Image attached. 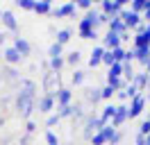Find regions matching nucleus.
I'll return each mask as SVG.
<instances>
[{
	"instance_id": "1",
	"label": "nucleus",
	"mask_w": 150,
	"mask_h": 145,
	"mask_svg": "<svg viewBox=\"0 0 150 145\" xmlns=\"http://www.w3.org/2000/svg\"><path fill=\"white\" fill-rule=\"evenodd\" d=\"M14 109H16V113H18L21 118L30 120V116L37 111V100H34V98H28V95H21V93H16V95H14Z\"/></svg>"
},
{
	"instance_id": "2",
	"label": "nucleus",
	"mask_w": 150,
	"mask_h": 145,
	"mask_svg": "<svg viewBox=\"0 0 150 145\" xmlns=\"http://www.w3.org/2000/svg\"><path fill=\"white\" fill-rule=\"evenodd\" d=\"M43 91H46V95L55 98L62 91V75L55 70H46V75H43Z\"/></svg>"
},
{
	"instance_id": "3",
	"label": "nucleus",
	"mask_w": 150,
	"mask_h": 145,
	"mask_svg": "<svg viewBox=\"0 0 150 145\" xmlns=\"http://www.w3.org/2000/svg\"><path fill=\"white\" fill-rule=\"evenodd\" d=\"M100 7H103V14H107L109 18H114L125 9V0H103Z\"/></svg>"
},
{
	"instance_id": "4",
	"label": "nucleus",
	"mask_w": 150,
	"mask_h": 145,
	"mask_svg": "<svg viewBox=\"0 0 150 145\" xmlns=\"http://www.w3.org/2000/svg\"><path fill=\"white\" fill-rule=\"evenodd\" d=\"M118 16H121V20L125 23V27H127V30H137V27H139L141 23H143L141 14H134L132 9H123Z\"/></svg>"
},
{
	"instance_id": "5",
	"label": "nucleus",
	"mask_w": 150,
	"mask_h": 145,
	"mask_svg": "<svg viewBox=\"0 0 150 145\" xmlns=\"http://www.w3.org/2000/svg\"><path fill=\"white\" fill-rule=\"evenodd\" d=\"M143 107H146V95H137V98H132L130 107H127V118H137L143 113Z\"/></svg>"
},
{
	"instance_id": "6",
	"label": "nucleus",
	"mask_w": 150,
	"mask_h": 145,
	"mask_svg": "<svg viewBox=\"0 0 150 145\" xmlns=\"http://www.w3.org/2000/svg\"><path fill=\"white\" fill-rule=\"evenodd\" d=\"M98 16H100V11H98V9H89V11H86V16L80 20V25H77V27H91V30H96V27L100 25V23H98Z\"/></svg>"
},
{
	"instance_id": "7",
	"label": "nucleus",
	"mask_w": 150,
	"mask_h": 145,
	"mask_svg": "<svg viewBox=\"0 0 150 145\" xmlns=\"http://www.w3.org/2000/svg\"><path fill=\"white\" fill-rule=\"evenodd\" d=\"M121 34H114V32H109L107 30V34L103 36V48L105 50H116V48H121Z\"/></svg>"
},
{
	"instance_id": "8",
	"label": "nucleus",
	"mask_w": 150,
	"mask_h": 145,
	"mask_svg": "<svg viewBox=\"0 0 150 145\" xmlns=\"http://www.w3.org/2000/svg\"><path fill=\"white\" fill-rule=\"evenodd\" d=\"M0 23H2V27H5V30H9V32H18V20H16V16L11 14L9 9H5V11H2Z\"/></svg>"
},
{
	"instance_id": "9",
	"label": "nucleus",
	"mask_w": 150,
	"mask_h": 145,
	"mask_svg": "<svg viewBox=\"0 0 150 145\" xmlns=\"http://www.w3.org/2000/svg\"><path fill=\"white\" fill-rule=\"evenodd\" d=\"M18 93L21 95H28V98H34L37 100V84L32 80H21L18 82Z\"/></svg>"
},
{
	"instance_id": "10",
	"label": "nucleus",
	"mask_w": 150,
	"mask_h": 145,
	"mask_svg": "<svg viewBox=\"0 0 150 145\" xmlns=\"http://www.w3.org/2000/svg\"><path fill=\"white\" fill-rule=\"evenodd\" d=\"M14 50L25 59V57H30V52H32V45H30L23 36H14Z\"/></svg>"
},
{
	"instance_id": "11",
	"label": "nucleus",
	"mask_w": 150,
	"mask_h": 145,
	"mask_svg": "<svg viewBox=\"0 0 150 145\" xmlns=\"http://www.w3.org/2000/svg\"><path fill=\"white\" fill-rule=\"evenodd\" d=\"M0 75H2V82H9V84H16V86H18L21 75H18V70H16L14 66H5V68L0 70Z\"/></svg>"
},
{
	"instance_id": "12",
	"label": "nucleus",
	"mask_w": 150,
	"mask_h": 145,
	"mask_svg": "<svg viewBox=\"0 0 150 145\" xmlns=\"http://www.w3.org/2000/svg\"><path fill=\"white\" fill-rule=\"evenodd\" d=\"M52 107H55V98H52V95H46V93H43L41 98H37V109L41 113H50Z\"/></svg>"
},
{
	"instance_id": "13",
	"label": "nucleus",
	"mask_w": 150,
	"mask_h": 145,
	"mask_svg": "<svg viewBox=\"0 0 150 145\" xmlns=\"http://www.w3.org/2000/svg\"><path fill=\"white\" fill-rule=\"evenodd\" d=\"M75 2H66V5H62V7H52V14L50 16L55 18H64V16H73L75 14Z\"/></svg>"
},
{
	"instance_id": "14",
	"label": "nucleus",
	"mask_w": 150,
	"mask_h": 145,
	"mask_svg": "<svg viewBox=\"0 0 150 145\" xmlns=\"http://www.w3.org/2000/svg\"><path fill=\"white\" fill-rule=\"evenodd\" d=\"M125 120H127V107H125V104H118V107H116V116L112 118V122H109V125L116 129V127H121Z\"/></svg>"
},
{
	"instance_id": "15",
	"label": "nucleus",
	"mask_w": 150,
	"mask_h": 145,
	"mask_svg": "<svg viewBox=\"0 0 150 145\" xmlns=\"http://www.w3.org/2000/svg\"><path fill=\"white\" fill-rule=\"evenodd\" d=\"M107 27H109V32H114V34H121V36L130 32V30L125 27V23L121 20V16H114L112 20H109V25H107Z\"/></svg>"
},
{
	"instance_id": "16",
	"label": "nucleus",
	"mask_w": 150,
	"mask_h": 145,
	"mask_svg": "<svg viewBox=\"0 0 150 145\" xmlns=\"http://www.w3.org/2000/svg\"><path fill=\"white\" fill-rule=\"evenodd\" d=\"M71 100H73V91L66 89V86H62V91L55 95V102L59 104V107H66V104H71Z\"/></svg>"
},
{
	"instance_id": "17",
	"label": "nucleus",
	"mask_w": 150,
	"mask_h": 145,
	"mask_svg": "<svg viewBox=\"0 0 150 145\" xmlns=\"http://www.w3.org/2000/svg\"><path fill=\"white\" fill-rule=\"evenodd\" d=\"M105 52H107V50H105L103 45H96V48H93V52H91V57H89V66H91V68L100 66V63H103Z\"/></svg>"
},
{
	"instance_id": "18",
	"label": "nucleus",
	"mask_w": 150,
	"mask_h": 145,
	"mask_svg": "<svg viewBox=\"0 0 150 145\" xmlns=\"http://www.w3.org/2000/svg\"><path fill=\"white\" fill-rule=\"evenodd\" d=\"M2 59L9 63V66H16V63H18L23 57H21V54L14 50V45H11V48H5V50H2Z\"/></svg>"
},
{
	"instance_id": "19",
	"label": "nucleus",
	"mask_w": 150,
	"mask_h": 145,
	"mask_svg": "<svg viewBox=\"0 0 150 145\" xmlns=\"http://www.w3.org/2000/svg\"><path fill=\"white\" fill-rule=\"evenodd\" d=\"M84 98L86 102H91V104H98L100 100H103V93H100V89H93V86H89V89H84Z\"/></svg>"
},
{
	"instance_id": "20",
	"label": "nucleus",
	"mask_w": 150,
	"mask_h": 145,
	"mask_svg": "<svg viewBox=\"0 0 150 145\" xmlns=\"http://www.w3.org/2000/svg\"><path fill=\"white\" fill-rule=\"evenodd\" d=\"M130 84H132V86H134L137 91L148 89V75H146V72H137V75H134V80H132Z\"/></svg>"
},
{
	"instance_id": "21",
	"label": "nucleus",
	"mask_w": 150,
	"mask_h": 145,
	"mask_svg": "<svg viewBox=\"0 0 150 145\" xmlns=\"http://www.w3.org/2000/svg\"><path fill=\"white\" fill-rule=\"evenodd\" d=\"M132 50H134V59L139 63L146 66V63L150 61V48H132Z\"/></svg>"
},
{
	"instance_id": "22",
	"label": "nucleus",
	"mask_w": 150,
	"mask_h": 145,
	"mask_svg": "<svg viewBox=\"0 0 150 145\" xmlns=\"http://www.w3.org/2000/svg\"><path fill=\"white\" fill-rule=\"evenodd\" d=\"M114 116H116V104H107V107H103V113H100V120H103L105 125H109Z\"/></svg>"
},
{
	"instance_id": "23",
	"label": "nucleus",
	"mask_w": 150,
	"mask_h": 145,
	"mask_svg": "<svg viewBox=\"0 0 150 145\" xmlns=\"http://www.w3.org/2000/svg\"><path fill=\"white\" fill-rule=\"evenodd\" d=\"M34 11L37 14H52V2L50 0H41V2H34Z\"/></svg>"
},
{
	"instance_id": "24",
	"label": "nucleus",
	"mask_w": 150,
	"mask_h": 145,
	"mask_svg": "<svg viewBox=\"0 0 150 145\" xmlns=\"http://www.w3.org/2000/svg\"><path fill=\"white\" fill-rule=\"evenodd\" d=\"M71 36H73V32H71L68 27H64V30H59V32H57V43H59V45L68 43V41H71Z\"/></svg>"
},
{
	"instance_id": "25",
	"label": "nucleus",
	"mask_w": 150,
	"mask_h": 145,
	"mask_svg": "<svg viewBox=\"0 0 150 145\" xmlns=\"http://www.w3.org/2000/svg\"><path fill=\"white\" fill-rule=\"evenodd\" d=\"M121 75H123V63H114L107 72V80H121Z\"/></svg>"
},
{
	"instance_id": "26",
	"label": "nucleus",
	"mask_w": 150,
	"mask_h": 145,
	"mask_svg": "<svg viewBox=\"0 0 150 145\" xmlns=\"http://www.w3.org/2000/svg\"><path fill=\"white\" fill-rule=\"evenodd\" d=\"M77 32H80V39H98V32L91 27H77Z\"/></svg>"
},
{
	"instance_id": "27",
	"label": "nucleus",
	"mask_w": 150,
	"mask_h": 145,
	"mask_svg": "<svg viewBox=\"0 0 150 145\" xmlns=\"http://www.w3.org/2000/svg\"><path fill=\"white\" fill-rule=\"evenodd\" d=\"M62 50H64V45H59L55 41V43L48 48V57H50V59H57V57H62Z\"/></svg>"
},
{
	"instance_id": "28",
	"label": "nucleus",
	"mask_w": 150,
	"mask_h": 145,
	"mask_svg": "<svg viewBox=\"0 0 150 145\" xmlns=\"http://www.w3.org/2000/svg\"><path fill=\"white\" fill-rule=\"evenodd\" d=\"M34 2L37 0H14V5L21 9H25V11H34Z\"/></svg>"
},
{
	"instance_id": "29",
	"label": "nucleus",
	"mask_w": 150,
	"mask_h": 145,
	"mask_svg": "<svg viewBox=\"0 0 150 145\" xmlns=\"http://www.w3.org/2000/svg\"><path fill=\"white\" fill-rule=\"evenodd\" d=\"M146 5H148V0H134L130 9L134 14H143V11H146Z\"/></svg>"
},
{
	"instance_id": "30",
	"label": "nucleus",
	"mask_w": 150,
	"mask_h": 145,
	"mask_svg": "<svg viewBox=\"0 0 150 145\" xmlns=\"http://www.w3.org/2000/svg\"><path fill=\"white\" fill-rule=\"evenodd\" d=\"M71 80H73V84H75V86H80V84H84L86 72H84V70H75L73 75H71Z\"/></svg>"
},
{
	"instance_id": "31",
	"label": "nucleus",
	"mask_w": 150,
	"mask_h": 145,
	"mask_svg": "<svg viewBox=\"0 0 150 145\" xmlns=\"http://www.w3.org/2000/svg\"><path fill=\"white\" fill-rule=\"evenodd\" d=\"M48 63H50V70L59 72V70H62V66L66 63V59H64V57H57V59H50Z\"/></svg>"
},
{
	"instance_id": "32",
	"label": "nucleus",
	"mask_w": 150,
	"mask_h": 145,
	"mask_svg": "<svg viewBox=\"0 0 150 145\" xmlns=\"http://www.w3.org/2000/svg\"><path fill=\"white\" fill-rule=\"evenodd\" d=\"M73 111H75V104H66V107H59V118H68V116H73Z\"/></svg>"
},
{
	"instance_id": "33",
	"label": "nucleus",
	"mask_w": 150,
	"mask_h": 145,
	"mask_svg": "<svg viewBox=\"0 0 150 145\" xmlns=\"http://www.w3.org/2000/svg\"><path fill=\"white\" fill-rule=\"evenodd\" d=\"M0 145H21V136H16V134H9V136H5Z\"/></svg>"
},
{
	"instance_id": "34",
	"label": "nucleus",
	"mask_w": 150,
	"mask_h": 145,
	"mask_svg": "<svg viewBox=\"0 0 150 145\" xmlns=\"http://www.w3.org/2000/svg\"><path fill=\"white\" fill-rule=\"evenodd\" d=\"M123 75H125V77H127V82H132V80H134V75H137V72L132 70V63H127V61H123Z\"/></svg>"
},
{
	"instance_id": "35",
	"label": "nucleus",
	"mask_w": 150,
	"mask_h": 145,
	"mask_svg": "<svg viewBox=\"0 0 150 145\" xmlns=\"http://www.w3.org/2000/svg\"><path fill=\"white\" fill-rule=\"evenodd\" d=\"M100 134H103V136H105V138H107V143H109V141H112V136H114V134H116V129H114V127H112V125H105V127H103V129H100Z\"/></svg>"
},
{
	"instance_id": "36",
	"label": "nucleus",
	"mask_w": 150,
	"mask_h": 145,
	"mask_svg": "<svg viewBox=\"0 0 150 145\" xmlns=\"http://www.w3.org/2000/svg\"><path fill=\"white\" fill-rule=\"evenodd\" d=\"M80 59H82V54L77 52V50H73V52L66 57V63H71V66H75V63H80Z\"/></svg>"
},
{
	"instance_id": "37",
	"label": "nucleus",
	"mask_w": 150,
	"mask_h": 145,
	"mask_svg": "<svg viewBox=\"0 0 150 145\" xmlns=\"http://www.w3.org/2000/svg\"><path fill=\"white\" fill-rule=\"evenodd\" d=\"M100 93H103V100H109L112 95H116V91H114L112 86H109V84H105L103 89H100Z\"/></svg>"
},
{
	"instance_id": "38",
	"label": "nucleus",
	"mask_w": 150,
	"mask_h": 145,
	"mask_svg": "<svg viewBox=\"0 0 150 145\" xmlns=\"http://www.w3.org/2000/svg\"><path fill=\"white\" fill-rule=\"evenodd\" d=\"M46 143L48 145H59V138L55 136V132H50V129L46 132Z\"/></svg>"
},
{
	"instance_id": "39",
	"label": "nucleus",
	"mask_w": 150,
	"mask_h": 145,
	"mask_svg": "<svg viewBox=\"0 0 150 145\" xmlns=\"http://www.w3.org/2000/svg\"><path fill=\"white\" fill-rule=\"evenodd\" d=\"M91 145H107V138L98 132V134H93V138H91Z\"/></svg>"
},
{
	"instance_id": "40",
	"label": "nucleus",
	"mask_w": 150,
	"mask_h": 145,
	"mask_svg": "<svg viewBox=\"0 0 150 145\" xmlns=\"http://www.w3.org/2000/svg\"><path fill=\"white\" fill-rule=\"evenodd\" d=\"M84 118V109L82 104H75V111H73V120H82Z\"/></svg>"
},
{
	"instance_id": "41",
	"label": "nucleus",
	"mask_w": 150,
	"mask_h": 145,
	"mask_svg": "<svg viewBox=\"0 0 150 145\" xmlns=\"http://www.w3.org/2000/svg\"><path fill=\"white\" fill-rule=\"evenodd\" d=\"M11 104H14V100H11V98H2V100H0V111H7Z\"/></svg>"
},
{
	"instance_id": "42",
	"label": "nucleus",
	"mask_w": 150,
	"mask_h": 145,
	"mask_svg": "<svg viewBox=\"0 0 150 145\" xmlns=\"http://www.w3.org/2000/svg\"><path fill=\"white\" fill-rule=\"evenodd\" d=\"M103 63H105V66H109V68H112L114 63H116V61H114V57H112V52H109V50L105 52V57H103Z\"/></svg>"
},
{
	"instance_id": "43",
	"label": "nucleus",
	"mask_w": 150,
	"mask_h": 145,
	"mask_svg": "<svg viewBox=\"0 0 150 145\" xmlns=\"http://www.w3.org/2000/svg\"><path fill=\"white\" fill-rule=\"evenodd\" d=\"M62 118H59V113H52V116H48V120H46V127H52V125H57Z\"/></svg>"
},
{
	"instance_id": "44",
	"label": "nucleus",
	"mask_w": 150,
	"mask_h": 145,
	"mask_svg": "<svg viewBox=\"0 0 150 145\" xmlns=\"http://www.w3.org/2000/svg\"><path fill=\"white\" fill-rule=\"evenodd\" d=\"M75 7H77V9H91L93 5H91V0H77Z\"/></svg>"
},
{
	"instance_id": "45",
	"label": "nucleus",
	"mask_w": 150,
	"mask_h": 145,
	"mask_svg": "<svg viewBox=\"0 0 150 145\" xmlns=\"http://www.w3.org/2000/svg\"><path fill=\"white\" fill-rule=\"evenodd\" d=\"M34 132H37V122H32V120H28V125H25V134H34Z\"/></svg>"
},
{
	"instance_id": "46",
	"label": "nucleus",
	"mask_w": 150,
	"mask_h": 145,
	"mask_svg": "<svg viewBox=\"0 0 150 145\" xmlns=\"http://www.w3.org/2000/svg\"><path fill=\"white\" fill-rule=\"evenodd\" d=\"M121 138H123V134H121V132H118V129H116V134L112 136V141H109V143H107V145H118V143H121Z\"/></svg>"
},
{
	"instance_id": "47",
	"label": "nucleus",
	"mask_w": 150,
	"mask_h": 145,
	"mask_svg": "<svg viewBox=\"0 0 150 145\" xmlns=\"http://www.w3.org/2000/svg\"><path fill=\"white\" fill-rule=\"evenodd\" d=\"M141 18H143V23H150V0H148V5H146V11L141 14Z\"/></svg>"
},
{
	"instance_id": "48",
	"label": "nucleus",
	"mask_w": 150,
	"mask_h": 145,
	"mask_svg": "<svg viewBox=\"0 0 150 145\" xmlns=\"http://www.w3.org/2000/svg\"><path fill=\"white\" fill-rule=\"evenodd\" d=\"M21 145H32V136L23 134V136H21Z\"/></svg>"
},
{
	"instance_id": "49",
	"label": "nucleus",
	"mask_w": 150,
	"mask_h": 145,
	"mask_svg": "<svg viewBox=\"0 0 150 145\" xmlns=\"http://www.w3.org/2000/svg\"><path fill=\"white\" fill-rule=\"evenodd\" d=\"M134 143H137V145H146V136L137 134V138H134Z\"/></svg>"
},
{
	"instance_id": "50",
	"label": "nucleus",
	"mask_w": 150,
	"mask_h": 145,
	"mask_svg": "<svg viewBox=\"0 0 150 145\" xmlns=\"http://www.w3.org/2000/svg\"><path fill=\"white\" fill-rule=\"evenodd\" d=\"M116 95H118V98H121V100H127V98H130V95H127V91H118Z\"/></svg>"
},
{
	"instance_id": "51",
	"label": "nucleus",
	"mask_w": 150,
	"mask_h": 145,
	"mask_svg": "<svg viewBox=\"0 0 150 145\" xmlns=\"http://www.w3.org/2000/svg\"><path fill=\"white\" fill-rule=\"evenodd\" d=\"M5 39H7V34H5V30H0V45L5 43Z\"/></svg>"
},
{
	"instance_id": "52",
	"label": "nucleus",
	"mask_w": 150,
	"mask_h": 145,
	"mask_svg": "<svg viewBox=\"0 0 150 145\" xmlns=\"http://www.w3.org/2000/svg\"><path fill=\"white\" fill-rule=\"evenodd\" d=\"M146 34L150 36V23H146Z\"/></svg>"
},
{
	"instance_id": "53",
	"label": "nucleus",
	"mask_w": 150,
	"mask_h": 145,
	"mask_svg": "<svg viewBox=\"0 0 150 145\" xmlns=\"http://www.w3.org/2000/svg\"><path fill=\"white\" fill-rule=\"evenodd\" d=\"M5 125V116H0V127Z\"/></svg>"
},
{
	"instance_id": "54",
	"label": "nucleus",
	"mask_w": 150,
	"mask_h": 145,
	"mask_svg": "<svg viewBox=\"0 0 150 145\" xmlns=\"http://www.w3.org/2000/svg\"><path fill=\"white\" fill-rule=\"evenodd\" d=\"M146 145H150V134H148V136H146Z\"/></svg>"
},
{
	"instance_id": "55",
	"label": "nucleus",
	"mask_w": 150,
	"mask_h": 145,
	"mask_svg": "<svg viewBox=\"0 0 150 145\" xmlns=\"http://www.w3.org/2000/svg\"><path fill=\"white\" fill-rule=\"evenodd\" d=\"M2 84H5V82H2V75H0V86H2Z\"/></svg>"
},
{
	"instance_id": "56",
	"label": "nucleus",
	"mask_w": 150,
	"mask_h": 145,
	"mask_svg": "<svg viewBox=\"0 0 150 145\" xmlns=\"http://www.w3.org/2000/svg\"><path fill=\"white\" fill-rule=\"evenodd\" d=\"M146 102H150V93H148V98H146Z\"/></svg>"
},
{
	"instance_id": "57",
	"label": "nucleus",
	"mask_w": 150,
	"mask_h": 145,
	"mask_svg": "<svg viewBox=\"0 0 150 145\" xmlns=\"http://www.w3.org/2000/svg\"><path fill=\"white\" fill-rule=\"evenodd\" d=\"M0 59H2V48H0Z\"/></svg>"
},
{
	"instance_id": "58",
	"label": "nucleus",
	"mask_w": 150,
	"mask_h": 145,
	"mask_svg": "<svg viewBox=\"0 0 150 145\" xmlns=\"http://www.w3.org/2000/svg\"><path fill=\"white\" fill-rule=\"evenodd\" d=\"M148 86H150V75H148Z\"/></svg>"
},
{
	"instance_id": "59",
	"label": "nucleus",
	"mask_w": 150,
	"mask_h": 145,
	"mask_svg": "<svg viewBox=\"0 0 150 145\" xmlns=\"http://www.w3.org/2000/svg\"><path fill=\"white\" fill-rule=\"evenodd\" d=\"M0 18H2V9H0Z\"/></svg>"
}]
</instances>
